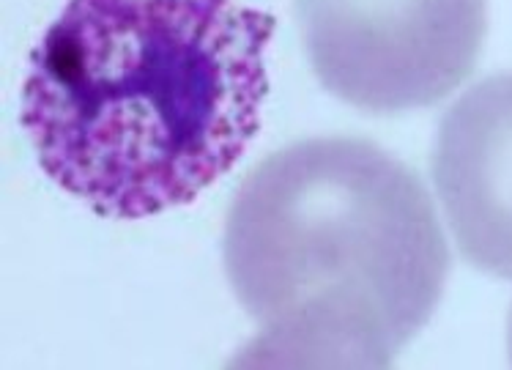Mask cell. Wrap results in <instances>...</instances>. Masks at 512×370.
Wrapping results in <instances>:
<instances>
[{"instance_id":"cell-1","label":"cell","mask_w":512,"mask_h":370,"mask_svg":"<svg viewBox=\"0 0 512 370\" xmlns=\"http://www.w3.org/2000/svg\"><path fill=\"white\" fill-rule=\"evenodd\" d=\"M274 28L236 0H69L22 88L39 165L113 220L192 203L261 129Z\"/></svg>"},{"instance_id":"cell-2","label":"cell","mask_w":512,"mask_h":370,"mask_svg":"<svg viewBox=\"0 0 512 370\" xmlns=\"http://www.w3.org/2000/svg\"><path fill=\"white\" fill-rule=\"evenodd\" d=\"M225 272L258 324L244 365L389 368L430 321L450 247L425 184L362 138H307L244 176Z\"/></svg>"},{"instance_id":"cell-3","label":"cell","mask_w":512,"mask_h":370,"mask_svg":"<svg viewBox=\"0 0 512 370\" xmlns=\"http://www.w3.org/2000/svg\"><path fill=\"white\" fill-rule=\"evenodd\" d=\"M318 83L373 116L450 96L480 58L488 0H296Z\"/></svg>"},{"instance_id":"cell-4","label":"cell","mask_w":512,"mask_h":370,"mask_svg":"<svg viewBox=\"0 0 512 370\" xmlns=\"http://www.w3.org/2000/svg\"><path fill=\"white\" fill-rule=\"evenodd\" d=\"M430 173L463 258L512 280V72L485 77L450 107Z\"/></svg>"},{"instance_id":"cell-5","label":"cell","mask_w":512,"mask_h":370,"mask_svg":"<svg viewBox=\"0 0 512 370\" xmlns=\"http://www.w3.org/2000/svg\"><path fill=\"white\" fill-rule=\"evenodd\" d=\"M510 357H512V318H510Z\"/></svg>"}]
</instances>
